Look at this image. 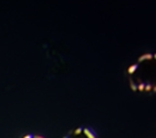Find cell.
I'll list each match as a JSON object with an SVG mask.
<instances>
[{
    "mask_svg": "<svg viewBox=\"0 0 156 138\" xmlns=\"http://www.w3.org/2000/svg\"><path fill=\"white\" fill-rule=\"evenodd\" d=\"M23 138H34V136H33V134H27V136L23 137Z\"/></svg>",
    "mask_w": 156,
    "mask_h": 138,
    "instance_id": "4",
    "label": "cell"
},
{
    "mask_svg": "<svg viewBox=\"0 0 156 138\" xmlns=\"http://www.w3.org/2000/svg\"><path fill=\"white\" fill-rule=\"evenodd\" d=\"M129 81H130V89H131L133 91H137V85H136L131 79H130Z\"/></svg>",
    "mask_w": 156,
    "mask_h": 138,
    "instance_id": "2",
    "label": "cell"
},
{
    "mask_svg": "<svg viewBox=\"0 0 156 138\" xmlns=\"http://www.w3.org/2000/svg\"><path fill=\"white\" fill-rule=\"evenodd\" d=\"M84 134H85L87 138H98L95 131L91 130V128H89V127H85V128H84Z\"/></svg>",
    "mask_w": 156,
    "mask_h": 138,
    "instance_id": "1",
    "label": "cell"
},
{
    "mask_svg": "<svg viewBox=\"0 0 156 138\" xmlns=\"http://www.w3.org/2000/svg\"><path fill=\"white\" fill-rule=\"evenodd\" d=\"M62 138H69V134H68V136H65V137H62Z\"/></svg>",
    "mask_w": 156,
    "mask_h": 138,
    "instance_id": "6",
    "label": "cell"
},
{
    "mask_svg": "<svg viewBox=\"0 0 156 138\" xmlns=\"http://www.w3.org/2000/svg\"><path fill=\"white\" fill-rule=\"evenodd\" d=\"M34 138H45V137H43V136H39V134H37V136H34Z\"/></svg>",
    "mask_w": 156,
    "mask_h": 138,
    "instance_id": "5",
    "label": "cell"
},
{
    "mask_svg": "<svg viewBox=\"0 0 156 138\" xmlns=\"http://www.w3.org/2000/svg\"><path fill=\"white\" fill-rule=\"evenodd\" d=\"M84 132V128H81V127H77L75 131H74V134H76V136H79V134H81Z\"/></svg>",
    "mask_w": 156,
    "mask_h": 138,
    "instance_id": "3",
    "label": "cell"
}]
</instances>
